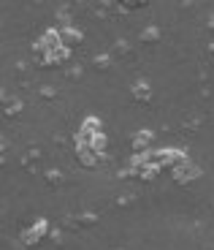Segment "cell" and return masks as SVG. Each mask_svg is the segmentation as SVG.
Instances as JSON below:
<instances>
[{
    "label": "cell",
    "mask_w": 214,
    "mask_h": 250,
    "mask_svg": "<svg viewBox=\"0 0 214 250\" xmlns=\"http://www.w3.org/2000/svg\"><path fill=\"white\" fill-rule=\"evenodd\" d=\"M60 41H63L65 49H73V46H79L84 41V36L76 30V27H63V30H60Z\"/></svg>",
    "instance_id": "8992f818"
},
{
    "label": "cell",
    "mask_w": 214,
    "mask_h": 250,
    "mask_svg": "<svg viewBox=\"0 0 214 250\" xmlns=\"http://www.w3.org/2000/svg\"><path fill=\"white\" fill-rule=\"evenodd\" d=\"M171 177H174V182L177 185H187V182L198 180L201 177V166H196V163H182V166H177V169L171 171Z\"/></svg>",
    "instance_id": "3957f363"
},
{
    "label": "cell",
    "mask_w": 214,
    "mask_h": 250,
    "mask_svg": "<svg viewBox=\"0 0 214 250\" xmlns=\"http://www.w3.org/2000/svg\"><path fill=\"white\" fill-rule=\"evenodd\" d=\"M149 161L155 163V166H171V171L177 169V166H182V163H187V155H184L182 150H158V152H152Z\"/></svg>",
    "instance_id": "6da1fadb"
},
{
    "label": "cell",
    "mask_w": 214,
    "mask_h": 250,
    "mask_svg": "<svg viewBox=\"0 0 214 250\" xmlns=\"http://www.w3.org/2000/svg\"><path fill=\"white\" fill-rule=\"evenodd\" d=\"M46 234H49V223H46V220H38V223H33L27 231H22V242H25L27 248H33V245H38Z\"/></svg>",
    "instance_id": "277c9868"
},
{
    "label": "cell",
    "mask_w": 214,
    "mask_h": 250,
    "mask_svg": "<svg viewBox=\"0 0 214 250\" xmlns=\"http://www.w3.org/2000/svg\"><path fill=\"white\" fill-rule=\"evenodd\" d=\"M158 38H160L158 27H146V30L141 33V41H146V44H149V41H158Z\"/></svg>",
    "instance_id": "9c48e42d"
},
{
    "label": "cell",
    "mask_w": 214,
    "mask_h": 250,
    "mask_svg": "<svg viewBox=\"0 0 214 250\" xmlns=\"http://www.w3.org/2000/svg\"><path fill=\"white\" fill-rule=\"evenodd\" d=\"M76 155H79L82 166H87V169H95V166H98V158H101V152L95 150L92 144H76Z\"/></svg>",
    "instance_id": "5b68a950"
},
{
    "label": "cell",
    "mask_w": 214,
    "mask_h": 250,
    "mask_svg": "<svg viewBox=\"0 0 214 250\" xmlns=\"http://www.w3.org/2000/svg\"><path fill=\"white\" fill-rule=\"evenodd\" d=\"M130 95L139 101V104H149V101H152V87L146 84V82H133V84H130Z\"/></svg>",
    "instance_id": "52a82bcc"
},
{
    "label": "cell",
    "mask_w": 214,
    "mask_h": 250,
    "mask_svg": "<svg viewBox=\"0 0 214 250\" xmlns=\"http://www.w3.org/2000/svg\"><path fill=\"white\" fill-rule=\"evenodd\" d=\"M149 142H152V133L149 131H139L136 136H133V150L139 152V155H144V152L149 150Z\"/></svg>",
    "instance_id": "ba28073f"
},
{
    "label": "cell",
    "mask_w": 214,
    "mask_h": 250,
    "mask_svg": "<svg viewBox=\"0 0 214 250\" xmlns=\"http://www.w3.org/2000/svg\"><path fill=\"white\" fill-rule=\"evenodd\" d=\"M106 142H108L106 133H101V136H95V139H92V147H95L98 152H103V150H106Z\"/></svg>",
    "instance_id": "30bf717a"
},
{
    "label": "cell",
    "mask_w": 214,
    "mask_h": 250,
    "mask_svg": "<svg viewBox=\"0 0 214 250\" xmlns=\"http://www.w3.org/2000/svg\"><path fill=\"white\" fill-rule=\"evenodd\" d=\"M57 49H63V41H60V30H46L44 36L38 38V44H36V52H38L41 57L54 55Z\"/></svg>",
    "instance_id": "7a4b0ae2"
}]
</instances>
